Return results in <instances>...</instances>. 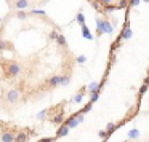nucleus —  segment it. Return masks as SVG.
<instances>
[{
	"mask_svg": "<svg viewBox=\"0 0 149 142\" xmlns=\"http://www.w3.org/2000/svg\"><path fill=\"white\" fill-rule=\"evenodd\" d=\"M103 142H106V141H103Z\"/></svg>",
	"mask_w": 149,
	"mask_h": 142,
	"instance_id": "37",
	"label": "nucleus"
},
{
	"mask_svg": "<svg viewBox=\"0 0 149 142\" xmlns=\"http://www.w3.org/2000/svg\"><path fill=\"white\" fill-rule=\"evenodd\" d=\"M59 85H61V75H52L45 83V90H55Z\"/></svg>",
	"mask_w": 149,
	"mask_h": 142,
	"instance_id": "5",
	"label": "nucleus"
},
{
	"mask_svg": "<svg viewBox=\"0 0 149 142\" xmlns=\"http://www.w3.org/2000/svg\"><path fill=\"white\" fill-rule=\"evenodd\" d=\"M100 86H101L100 83H96V81H91V83L87 86V90H88V93H90V94H95V93H100Z\"/></svg>",
	"mask_w": 149,
	"mask_h": 142,
	"instance_id": "9",
	"label": "nucleus"
},
{
	"mask_svg": "<svg viewBox=\"0 0 149 142\" xmlns=\"http://www.w3.org/2000/svg\"><path fill=\"white\" fill-rule=\"evenodd\" d=\"M112 2H116V0H100V5H103V8H104V7L112 5Z\"/></svg>",
	"mask_w": 149,
	"mask_h": 142,
	"instance_id": "20",
	"label": "nucleus"
},
{
	"mask_svg": "<svg viewBox=\"0 0 149 142\" xmlns=\"http://www.w3.org/2000/svg\"><path fill=\"white\" fill-rule=\"evenodd\" d=\"M18 129L19 128H16V126H11V128H8V125L7 123H2V142H15L16 141V132H18Z\"/></svg>",
	"mask_w": 149,
	"mask_h": 142,
	"instance_id": "2",
	"label": "nucleus"
},
{
	"mask_svg": "<svg viewBox=\"0 0 149 142\" xmlns=\"http://www.w3.org/2000/svg\"><path fill=\"white\" fill-rule=\"evenodd\" d=\"M143 83H144V85H148V86H149V75L144 78V80H143Z\"/></svg>",
	"mask_w": 149,
	"mask_h": 142,
	"instance_id": "33",
	"label": "nucleus"
},
{
	"mask_svg": "<svg viewBox=\"0 0 149 142\" xmlns=\"http://www.w3.org/2000/svg\"><path fill=\"white\" fill-rule=\"evenodd\" d=\"M48 120L52 121V125H56V126L64 125V121H66V120H64V110L61 109L58 113H55V115H52V116H50Z\"/></svg>",
	"mask_w": 149,
	"mask_h": 142,
	"instance_id": "6",
	"label": "nucleus"
},
{
	"mask_svg": "<svg viewBox=\"0 0 149 142\" xmlns=\"http://www.w3.org/2000/svg\"><path fill=\"white\" fill-rule=\"evenodd\" d=\"M85 61H87V59H85V56H79V58H77V62H80V64H84Z\"/></svg>",
	"mask_w": 149,
	"mask_h": 142,
	"instance_id": "31",
	"label": "nucleus"
},
{
	"mask_svg": "<svg viewBox=\"0 0 149 142\" xmlns=\"http://www.w3.org/2000/svg\"><path fill=\"white\" fill-rule=\"evenodd\" d=\"M56 42H58L59 46H66V37L59 34V37H58V40H56Z\"/></svg>",
	"mask_w": 149,
	"mask_h": 142,
	"instance_id": "18",
	"label": "nucleus"
},
{
	"mask_svg": "<svg viewBox=\"0 0 149 142\" xmlns=\"http://www.w3.org/2000/svg\"><path fill=\"white\" fill-rule=\"evenodd\" d=\"M77 21H79V24H80V26H85V18H84V14H82V13L77 14Z\"/></svg>",
	"mask_w": 149,
	"mask_h": 142,
	"instance_id": "22",
	"label": "nucleus"
},
{
	"mask_svg": "<svg viewBox=\"0 0 149 142\" xmlns=\"http://www.w3.org/2000/svg\"><path fill=\"white\" fill-rule=\"evenodd\" d=\"M96 26H98V35H101L104 32V19L96 18Z\"/></svg>",
	"mask_w": 149,
	"mask_h": 142,
	"instance_id": "11",
	"label": "nucleus"
},
{
	"mask_svg": "<svg viewBox=\"0 0 149 142\" xmlns=\"http://www.w3.org/2000/svg\"><path fill=\"white\" fill-rule=\"evenodd\" d=\"M130 37H132V29H130V26H127L122 32V39H130Z\"/></svg>",
	"mask_w": 149,
	"mask_h": 142,
	"instance_id": "13",
	"label": "nucleus"
},
{
	"mask_svg": "<svg viewBox=\"0 0 149 142\" xmlns=\"http://www.w3.org/2000/svg\"><path fill=\"white\" fill-rule=\"evenodd\" d=\"M2 69H3V77L8 78V80H13V78H16L21 74V69L23 67L16 61H7V59H3L2 61Z\"/></svg>",
	"mask_w": 149,
	"mask_h": 142,
	"instance_id": "1",
	"label": "nucleus"
},
{
	"mask_svg": "<svg viewBox=\"0 0 149 142\" xmlns=\"http://www.w3.org/2000/svg\"><path fill=\"white\" fill-rule=\"evenodd\" d=\"M31 13H32V14H42V16H45V11H43V10H32Z\"/></svg>",
	"mask_w": 149,
	"mask_h": 142,
	"instance_id": "27",
	"label": "nucleus"
},
{
	"mask_svg": "<svg viewBox=\"0 0 149 142\" xmlns=\"http://www.w3.org/2000/svg\"><path fill=\"white\" fill-rule=\"evenodd\" d=\"M117 2H120V0H117Z\"/></svg>",
	"mask_w": 149,
	"mask_h": 142,
	"instance_id": "36",
	"label": "nucleus"
},
{
	"mask_svg": "<svg viewBox=\"0 0 149 142\" xmlns=\"http://www.w3.org/2000/svg\"><path fill=\"white\" fill-rule=\"evenodd\" d=\"M146 91H148V85H144V83H143V86L139 88V94H144Z\"/></svg>",
	"mask_w": 149,
	"mask_h": 142,
	"instance_id": "29",
	"label": "nucleus"
},
{
	"mask_svg": "<svg viewBox=\"0 0 149 142\" xmlns=\"http://www.w3.org/2000/svg\"><path fill=\"white\" fill-rule=\"evenodd\" d=\"M104 32H106V34H112V26H111V23L107 19H104Z\"/></svg>",
	"mask_w": 149,
	"mask_h": 142,
	"instance_id": "14",
	"label": "nucleus"
},
{
	"mask_svg": "<svg viewBox=\"0 0 149 142\" xmlns=\"http://www.w3.org/2000/svg\"><path fill=\"white\" fill-rule=\"evenodd\" d=\"M148 75H149V69H148Z\"/></svg>",
	"mask_w": 149,
	"mask_h": 142,
	"instance_id": "35",
	"label": "nucleus"
},
{
	"mask_svg": "<svg viewBox=\"0 0 149 142\" xmlns=\"http://www.w3.org/2000/svg\"><path fill=\"white\" fill-rule=\"evenodd\" d=\"M21 99V91L19 88H11V90H8V93L3 94V102L10 104V105H15V104H18Z\"/></svg>",
	"mask_w": 149,
	"mask_h": 142,
	"instance_id": "3",
	"label": "nucleus"
},
{
	"mask_svg": "<svg viewBox=\"0 0 149 142\" xmlns=\"http://www.w3.org/2000/svg\"><path fill=\"white\" fill-rule=\"evenodd\" d=\"M143 2H146V3H148V2H149V0H143Z\"/></svg>",
	"mask_w": 149,
	"mask_h": 142,
	"instance_id": "34",
	"label": "nucleus"
},
{
	"mask_svg": "<svg viewBox=\"0 0 149 142\" xmlns=\"http://www.w3.org/2000/svg\"><path fill=\"white\" fill-rule=\"evenodd\" d=\"M16 10H19V11H23V10H26L27 7H29V0H16L15 2V5H13Z\"/></svg>",
	"mask_w": 149,
	"mask_h": 142,
	"instance_id": "8",
	"label": "nucleus"
},
{
	"mask_svg": "<svg viewBox=\"0 0 149 142\" xmlns=\"http://www.w3.org/2000/svg\"><path fill=\"white\" fill-rule=\"evenodd\" d=\"M117 8V5H109V7H104V10L107 11V13H111V11H114Z\"/></svg>",
	"mask_w": 149,
	"mask_h": 142,
	"instance_id": "25",
	"label": "nucleus"
},
{
	"mask_svg": "<svg viewBox=\"0 0 149 142\" xmlns=\"http://www.w3.org/2000/svg\"><path fill=\"white\" fill-rule=\"evenodd\" d=\"M58 37H59V34L56 32V30H52V32H50V39L52 40H58Z\"/></svg>",
	"mask_w": 149,
	"mask_h": 142,
	"instance_id": "23",
	"label": "nucleus"
},
{
	"mask_svg": "<svg viewBox=\"0 0 149 142\" xmlns=\"http://www.w3.org/2000/svg\"><path fill=\"white\" fill-rule=\"evenodd\" d=\"M87 91H88V90H87V86H82L80 90H79V93L75 94V97H74L75 102H80V101L84 99V96H85V93H87Z\"/></svg>",
	"mask_w": 149,
	"mask_h": 142,
	"instance_id": "10",
	"label": "nucleus"
},
{
	"mask_svg": "<svg viewBox=\"0 0 149 142\" xmlns=\"http://www.w3.org/2000/svg\"><path fill=\"white\" fill-rule=\"evenodd\" d=\"M98 97H100V93H95V94H91V99H90V102H96V101H98Z\"/></svg>",
	"mask_w": 149,
	"mask_h": 142,
	"instance_id": "26",
	"label": "nucleus"
},
{
	"mask_svg": "<svg viewBox=\"0 0 149 142\" xmlns=\"http://www.w3.org/2000/svg\"><path fill=\"white\" fill-rule=\"evenodd\" d=\"M69 80H71V75H61V86H68Z\"/></svg>",
	"mask_w": 149,
	"mask_h": 142,
	"instance_id": "15",
	"label": "nucleus"
},
{
	"mask_svg": "<svg viewBox=\"0 0 149 142\" xmlns=\"http://www.w3.org/2000/svg\"><path fill=\"white\" fill-rule=\"evenodd\" d=\"M82 30H84V37H85V39H93V37H91V34L88 32V27L87 26H82Z\"/></svg>",
	"mask_w": 149,
	"mask_h": 142,
	"instance_id": "19",
	"label": "nucleus"
},
{
	"mask_svg": "<svg viewBox=\"0 0 149 142\" xmlns=\"http://www.w3.org/2000/svg\"><path fill=\"white\" fill-rule=\"evenodd\" d=\"M69 129H71V128H69V126L68 125H61V126H59V128H58V131H56V137H64V136H68L69 134Z\"/></svg>",
	"mask_w": 149,
	"mask_h": 142,
	"instance_id": "7",
	"label": "nucleus"
},
{
	"mask_svg": "<svg viewBox=\"0 0 149 142\" xmlns=\"http://www.w3.org/2000/svg\"><path fill=\"white\" fill-rule=\"evenodd\" d=\"M138 136H139V131H138V129H136V128L132 129V131L128 132V141H133V139H136Z\"/></svg>",
	"mask_w": 149,
	"mask_h": 142,
	"instance_id": "12",
	"label": "nucleus"
},
{
	"mask_svg": "<svg viewBox=\"0 0 149 142\" xmlns=\"http://www.w3.org/2000/svg\"><path fill=\"white\" fill-rule=\"evenodd\" d=\"M56 139H58V137H43V139H40L39 142H55Z\"/></svg>",
	"mask_w": 149,
	"mask_h": 142,
	"instance_id": "24",
	"label": "nucleus"
},
{
	"mask_svg": "<svg viewBox=\"0 0 149 142\" xmlns=\"http://www.w3.org/2000/svg\"><path fill=\"white\" fill-rule=\"evenodd\" d=\"M127 2H128V0H120V2H119V5H117V8H125Z\"/></svg>",
	"mask_w": 149,
	"mask_h": 142,
	"instance_id": "28",
	"label": "nucleus"
},
{
	"mask_svg": "<svg viewBox=\"0 0 149 142\" xmlns=\"http://www.w3.org/2000/svg\"><path fill=\"white\" fill-rule=\"evenodd\" d=\"M91 105H93V102H88L87 105H85L84 109L80 110V113H87V112H90V110H91Z\"/></svg>",
	"mask_w": 149,
	"mask_h": 142,
	"instance_id": "21",
	"label": "nucleus"
},
{
	"mask_svg": "<svg viewBox=\"0 0 149 142\" xmlns=\"http://www.w3.org/2000/svg\"><path fill=\"white\" fill-rule=\"evenodd\" d=\"M34 134H36V132L31 128H19L16 132V141L15 142H29L31 136H34Z\"/></svg>",
	"mask_w": 149,
	"mask_h": 142,
	"instance_id": "4",
	"label": "nucleus"
},
{
	"mask_svg": "<svg viewBox=\"0 0 149 142\" xmlns=\"http://www.w3.org/2000/svg\"><path fill=\"white\" fill-rule=\"evenodd\" d=\"M18 18H19V19H26V18H27V13H23V11H19V13H18Z\"/></svg>",
	"mask_w": 149,
	"mask_h": 142,
	"instance_id": "30",
	"label": "nucleus"
},
{
	"mask_svg": "<svg viewBox=\"0 0 149 142\" xmlns=\"http://www.w3.org/2000/svg\"><path fill=\"white\" fill-rule=\"evenodd\" d=\"M116 128H117V125H116V123H107V126H106V131L109 132V136L112 134L114 131H116Z\"/></svg>",
	"mask_w": 149,
	"mask_h": 142,
	"instance_id": "16",
	"label": "nucleus"
},
{
	"mask_svg": "<svg viewBox=\"0 0 149 142\" xmlns=\"http://www.w3.org/2000/svg\"><path fill=\"white\" fill-rule=\"evenodd\" d=\"M98 136H100V137H101V139H103V141H106V139H107V137H109V132H107V131H106V129H101V131H100V132H98Z\"/></svg>",
	"mask_w": 149,
	"mask_h": 142,
	"instance_id": "17",
	"label": "nucleus"
},
{
	"mask_svg": "<svg viewBox=\"0 0 149 142\" xmlns=\"http://www.w3.org/2000/svg\"><path fill=\"white\" fill-rule=\"evenodd\" d=\"M139 2H141V0H132V2H130V5H132V7H136Z\"/></svg>",
	"mask_w": 149,
	"mask_h": 142,
	"instance_id": "32",
	"label": "nucleus"
}]
</instances>
